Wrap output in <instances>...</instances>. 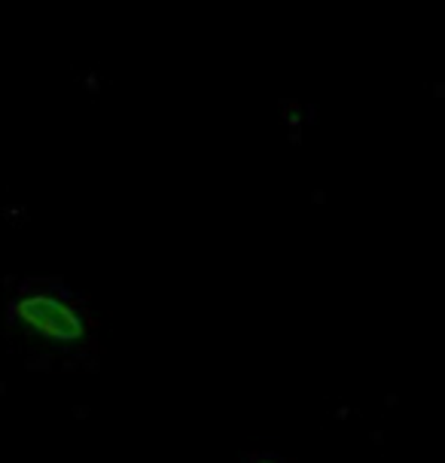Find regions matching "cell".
I'll return each mask as SVG.
<instances>
[{
	"label": "cell",
	"instance_id": "cell-1",
	"mask_svg": "<svg viewBox=\"0 0 445 463\" xmlns=\"http://www.w3.org/2000/svg\"><path fill=\"white\" fill-rule=\"evenodd\" d=\"M10 317L22 333L62 351H77L92 335V317L86 305L59 280H28L15 293Z\"/></svg>",
	"mask_w": 445,
	"mask_h": 463
},
{
	"label": "cell",
	"instance_id": "cell-2",
	"mask_svg": "<svg viewBox=\"0 0 445 463\" xmlns=\"http://www.w3.org/2000/svg\"><path fill=\"white\" fill-rule=\"evenodd\" d=\"M244 463H284L278 454H253V458H247Z\"/></svg>",
	"mask_w": 445,
	"mask_h": 463
}]
</instances>
